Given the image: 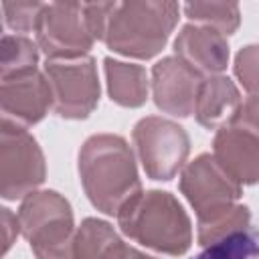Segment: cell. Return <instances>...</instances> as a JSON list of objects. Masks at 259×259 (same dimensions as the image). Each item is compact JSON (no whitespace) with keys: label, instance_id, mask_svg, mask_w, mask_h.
Returning a JSON list of instances; mask_svg holds the SVG:
<instances>
[{"label":"cell","instance_id":"obj_15","mask_svg":"<svg viewBox=\"0 0 259 259\" xmlns=\"http://www.w3.org/2000/svg\"><path fill=\"white\" fill-rule=\"evenodd\" d=\"M241 91L237 85L225 75H208L202 77L196 101H194V115L196 121L206 130H219L225 121H229L237 109L241 107Z\"/></svg>","mask_w":259,"mask_h":259},{"label":"cell","instance_id":"obj_5","mask_svg":"<svg viewBox=\"0 0 259 259\" xmlns=\"http://www.w3.org/2000/svg\"><path fill=\"white\" fill-rule=\"evenodd\" d=\"M257 95H249L237 113L225 121L212 140L214 162L241 186L255 184L259 176V121Z\"/></svg>","mask_w":259,"mask_h":259},{"label":"cell","instance_id":"obj_17","mask_svg":"<svg viewBox=\"0 0 259 259\" xmlns=\"http://www.w3.org/2000/svg\"><path fill=\"white\" fill-rule=\"evenodd\" d=\"M38 47L24 34L0 36V81L22 77L36 71Z\"/></svg>","mask_w":259,"mask_h":259},{"label":"cell","instance_id":"obj_23","mask_svg":"<svg viewBox=\"0 0 259 259\" xmlns=\"http://www.w3.org/2000/svg\"><path fill=\"white\" fill-rule=\"evenodd\" d=\"M113 6H115V2H83L85 24H87V30L93 36V40H103L105 24H107V18H109Z\"/></svg>","mask_w":259,"mask_h":259},{"label":"cell","instance_id":"obj_18","mask_svg":"<svg viewBox=\"0 0 259 259\" xmlns=\"http://www.w3.org/2000/svg\"><path fill=\"white\" fill-rule=\"evenodd\" d=\"M184 14L194 24L208 26L223 36L233 34L241 24L239 4L235 2H186Z\"/></svg>","mask_w":259,"mask_h":259},{"label":"cell","instance_id":"obj_7","mask_svg":"<svg viewBox=\"0 0 259 259\" xmlns=\"http://www.w3.org/2000/svg\"><path fill=\"white\" fill-rule=\"evenodd\" d=\"M49 89L53 111L65 119H85L99 103V77L93 57L75 61H47L42 71Z\"/></svg>","mask_w":259,"mask_h":259},{"label":"cell","instance_id":"obj_13","mask_svg":"<svg viewBox=\"0 0 259 259\" xmlns=\"http://www.w3.org/2000/svg\"><path fill=\"white\" fill-rule=\"evenodd\" d=\"M174 53L176 59L206 77L221 75L229 65L227 36L208 26L184 24L174 38Z\"/></svg>","mask_w":259,"mask_h":259},{"label":"cell","instance_id":"obj_21","mask_svg":"<svg viewBox=\"0 0 259 259\" xmlns=\"http://www.w3.org/2000/svg\"><path fill=\"white\" fill-rule=\"evenodd\" d=\"M42 8H45V2H4L0 6L8 28H12L18 34L30 32L36 28Z\"/></svg>","mask_w":259,"mask_h":259},{"label":"cell","instance_id":"obj_20","mask_svg":"<svg viewBox=\"0 0 259 259\" xmlns=\"http://www.w3.org/2000/svg\"><path fill=\"white\" fill-rule=\"evenodd\" d=\"M190 259H259L257 233L253 227L245 231L231 233L210 245Z\"/></svg>","mask_w":259,"mask_h":259},{"label":"cell","instance_id":"obj_2","mask_svg":"<svg viewBox=\"0 0 259 259\" xmlns=\"http://www.w3.org/2000/svg\"><path fill=\"white\" fill-rule=\"evenodd\" d=\"M119 231L168 257L184 255L192 245V223L180 200L166 190H140L115 214Z\"/></svg>","mask_w":259,"mask_h":259},{"label":"cell","instance_id":"obj_1","mask_svg":"<svg viewBox=\"0 0 259 259\" xmlns=\"http://www.w3.org/2000/svg\"><path fill=\"white\" fill-rule=\"evenodd\" d=\"M79 178L89 202L109 217L142 190L134 152L117 134H95L83 142Z\"/></svg>","mask_w":259,"mask_h":259},{"label":"cell","instance_id":"obj_3","mask_svg":"<svg viewBox=\"0 0 259 259\" xmlns=\"http://www.w3.org/2000/svg\"><path fill=\"white\" fill-rule=\"evenodd\" d=\"M180 6L176 2H115L103 32V42L117 55L152 59L168 42Z\"/></svg>","mask_w":259,"mask_h":259},{"label":"cell","instance_id":"obj_14","mask_svg":"<svg viewBox=\"0 0 259 259\" xmlns=\"http://www.w3.org/2000/svg\"><path fill=\"white\" fill-rule=\"evenodd\" d=\"M75 259H156L127 245L115 229L101 219L87 217L75 231L73 241Z\"/></svg>","mask_w":259,"mask_h":259},{"label":"cell","instance_id":"obj_11","mask_svg":"<svg viewBox=\"0 0 259 259\" xmlns=\"http://www.w3.org/2000/svg\"><path fill=\"white\" fill-rule=\"evenodd\" d=\"M53 107L51 89L40 71L0 81V130L26 132Z\"/></svg>","mask_w":259,"mask_h":259},{"label":"cell","instance_id":"obj_12","mask_svg":"<svg viewBox=\"0 0 259 259\" xmlns=\"http://www.w3.org/2000/svg\"><path fill=\"white\" fill-rule=\"evenodd\" d=\"M202 81L194 69L176 57H164L152 67V97L160 111L172 117H188L194 111L196 91Z\"/></svg>","mask_w":259,"mask_h":259},{"label":"cell","instance_id":"obj_16","mask_svg":"<svg viewBox=\"0 0 259 259\" xmlns=\"http://www.w3.org/2000/svg\"><path fill=\"white\" fill-rule=\"evenodd\" d=\"M105 83L109 99L121 107H142L148 99V73L142 65L115 61L111 57L103 59Z\"/></svg>","mask_w":259,"mask_h":259},{"label":"cell","instance_id":"obj_22","mask_svg":"<svg viewBox=\"0 0 259 259\" xmlns=\"http://www.w3.org/2000/svg\"><path fill=\"white\" fill-rule=\"evenodd\" d=\"M235 75L239 77L243 89L249 95H255V87H257V47L255 45H249L237 53Z\"/></svg>","mask_w":259,"mask_h":259},{"label":"cell","instance_id":"obj_10","mask_svg":"<svg viewBox=\"0 0 259 259\" xmlns=\"http://www.w3.org/2000/svg\"><path fill=\"white\" fill-rule=\"evenodd\" d=\"M180 192L196 212V221L212 217L243 196V186L237 184L210 154H200L182 168Z\"/></svg>","mask_w":259,"mask_h":259},{"label":"cell","instance_id":"obj_4","mask_svg":"<svg viewBox=\"0 0 259 259\" xmlns=\"http://www.w3.org/2000/svg\"><path fill=\"white\" fill-rule=\"evenodd\" d=\"M20 233L36 259H75V217L71 202L57 190H34L18 208Z\"/></svg>","mask_w":259,"mask_h":259},{"label":"cell","instance_id":"obj_8","mask_svg":"<svg viewBox=\"0 0 259 259\" xmlns=\"http://www.w3.org/2000/svg\"><path fill=\"white\" fill-rule=\"evenodd\" d=\"M34 32L36 47L47 55V61H75L87 57L95 42L85 24L83 2L45 4Z\"/></svg>","mask_w":259,"mask_h":259},{"label":"cell","instance_id":"obj_24","mask_svg":"<svg viewBox=\"0 0 259 259\" xmlns=\"http://www.w3.org/2000/svg\"><path fill=\"white\" fill-rule=\"evenodd\" d=\"M18 235H20L18 217L10 208L0 206V259L12 249Z\"/></svg>","mask_w":259,"mask_h":259},{"label":"cell","instance_id":"obj_9","mask_svg":"<svg viewBox=\"0 0 259 259\" xmlns=\"http://www.w3.org/2000/svg\"><path fill=\"white\" fill-rule=\"evenodd\" d=\"M45 178L47 164L36 138L28 132L0 130V198H24Z\"/></svg>","mask_w":259,"mask_h":259},{"label":"cell","instance_id":"obj_6","mask_svg":"<svg viewBox=\"0 0 259 259\" xmlns=\"http://www.w3.org/2000/svg\"><path fill=\"white\" fill-rule=\"evenodd\" d=\"M132 140L142 168L152 180H172L184 168L190 154V138L186 130L176 121L158 115L142 117L134 125Z\"/></svg>","mask_w":259,"mask_h":259},{"label":"cell","instance_id":"obj_25","mask_svg":"<svg viewBox=\"0 0 259 259\" xmlns=\"http://www.w3.org/2000/svg\"><path fill=\"white\" fill-rule=\"evenodd\" d=\"M0 32H2V16H0ZM2 36V34H0Z\"/></svg>","mask_w":259,"mask_h":259},{"label":"cell","instance_id":"obj_19","mask_svg":"<svg viewBox=\"0 0 259 259\" xmlns=\"http://www.w3.org/2000/svg\"><path fill=\"white\" fill-rule=\"evenodd\" d=\"M251 227V210L249 206L245 204H231L229 208L212 214V217H206V219H200L198 221V233H196V241L200 247H206L231 233H237V231H245Z\"/></svg>","mask_w":259,"mask_h":259}]
</instances>
